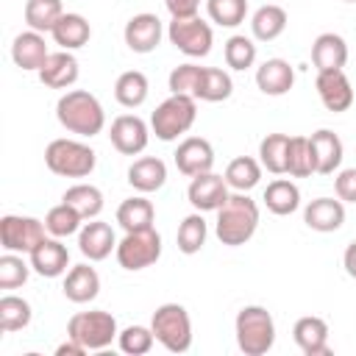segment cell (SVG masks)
<instances>
[{
    "label": "cell",
    "instance_id": "6da1fadb",
    "mask_svg": "<svg viewBox=\"0 0 356 356\" xmlns=\"http://www.w3.org/2000/svg\"><path fill=\"white\" fill-rule=\"evenodd\" d=\"M256 228H259V203L253 197H248V192L228 195V200L217 209L214 234L222 245L239 248V245L250 242Z\"/></svg>",
    "mask_w": 356,
    "mask_h": 356
},
{
    "label": "cell",
    "instance_id": "7a4b0ae2",
    "mask_svg": "<svg viewBox=\"0 0 356 356\" xmlns=\"http://www.w3.org/2000/svg\"><path fill=\"white\" fill-rule=\"evenodd\" d=\"M56 120L61 128L78 136H97L106 128V111L100 100L86 89H70L56 103Z\"/></svg>",
    "mask_w": 356,
    "mask_h": 356
},
{
    "label": "cell",
    "instance_id": "3957f363",
    "mask_svg": "<svg viewBox=\"0 0 356 356\" xmlns=\"http://www.w3.org/2000/svg\"><path fill=\"white\" fill-rule=\"evenodd\" d=\"M234 331L245 356H264L275 345V320L264 306H242L236 312Z\"/></svg>",
    "mask_w": 356,
    "mask_h": 356
},
{
    "label": "cell",
    "instance_id": "277c9868",
    "mask_svg": "<svg viewBox=\"0 0 356 356\" xmlns=\"http://www.w3.org/2000/svg\"><path fill=\"white\" fill-rule=\"evenodd\" d=\"M195 120H197V100L192 95H170L150 114V128L156 139L175 142L195 125Z\"/></svg>",
    "mask_w": 356,
    "mask_h": 356
},
{
    "label": "cell",
    "instance_id": "5b68a950",
    "mask_svg": "<svg viewBox=\"0 0 356 356\" xmlns=\"http://www.w3.org/2000/svg\"><path fill=\"white\" fill-rule=\"evenodd\" d=\"M44 164L61 178H86L97 164V153L78 139H53L44 150Z\"/></svg>",
    "mask_w": 356,
    "mask_h": 356
},
{
    "label": "cell",
    "instance_id": "8992f818",
    "mask_svg": "<svg viewBox=\"0 0 356 356\" xmlns=\"http://www.w3.org/2000/svg\"><path fill=\"white\" fill-rule=\"evenodd\" d=\"M150 328L156 342L170 353H186L192 348V320L181 303H161L150 317Z\"/></svg>",
    "mask_w": 356,
    "mask_h": 356
},
{
    "label": "cell",
    "instance_id": "52a82bcc",
    "mask_svg": "<svg viewBox=\"0 0 356 356\" xmlns=\"http://www.w3.org/2000/svg\"><path fill=\"white\" fill-rule=\"evenodd\" d=\"M67 337L78 339L86 350H103L120 337V331H117V320L111 312L92 309V312H78L70 317Z\"/></svg>",
    "mask_w": 356,
    "mask_h": 356
},
{
    "label": "cell",
    "instance_id": "ba28073f",
    "mask_svg": "<svg viewBox=\"0 0 356 356\" xmlns=\"http://www.w3.org/2000/svg\"><path fill=\"white\" fill-rule=\"evenodd\" d=\"M117 261L122 270H145L150 264L159 261L161 256V236L159 231L150 225V228H139V231H125V236L117 242V250H114Z\"/></svg>",
    "mask_w": 356,
    "mask_h": 356
},
{
    "label": "cell",
    "instance_id": "9c48e42d",
    "mask_svg": "<svg viewBox=\"0 0 356 356\" xmlns=\"http://www.w3.org/2000/svg\"><path fill=\"white\" fill-rule=\"evenodd\" d=\"M167 39L170 44H175L184 56L189 58H203L211 53L214 44V31L209 22H203L200 17H189V19H172L167 28Z\"/></svg>",
    "mask_w": 356,
    "mask_h": 356
},
{
    "label": "cell",
    "instance_id": "30bf717a",
    "mask_svg": "<svg viewBox=\"0 0 356 356\" xmlns=\"http://www.w3.org/2000/svg\"><path fill=\"white\" fill-rule=\"evenodd\" d=\"M47 228L36 217H22V214H6L0 220V245L3 250L11 253H31L42 239Z\"/></svg>",
    "mask_w": 356,
    "mask_h": 356
},
{
    "label": "cell",
    "instance_id": "8fae6325",
    "mask_svg": "<svg viewBox=\"0 0 356 356\" xmlns=\"http://www.w3.org/2000/svg\"><path fill=\"white\" fill-rule=\"evenodd\" d=\"M108 139H111V145H114L117 153H122V156H139L147 147V142H150V128L136 114H120L111 122Z\"/></svg>",
    "mask_w": 356,
    "mask_h": 356
},
{
    "label": "cell",
    "instance_id": "7c38bea8",
    "mask_svg": "<svg viewBox=\"0 0 356 356\" xmlns=\"http://www.w3.org/2000/svg\"><path fill=\"white\" fill-rule=\"evenodd\" d=\"M231 186L225 184L222 175L217 172H200L189 181V189H186V197L192 203L195 211H217L225 200H228V192Z\"/></svg>",
    "mask_w": 356,
    "mask_h": 356
},
{
    "label": "cell",
    "instance_id": "4fadbf2b",
    "mask_svg": "<svg viewBox=\"0 0 356 356\" xmlns=\"http://www.w3.org/2000/svg\"><path fill=\"white\" fill-rule=\"evenodd\" d=\"M28 261H31V267H33L36 275H42V278H58L70 267V250H67V245L58 236H44L28 253Z\"/></svg>",
    "mask_w": 356,
    "mask_h": 356
},
{
    "label": "cell",
    "instance_id": "5bb4252c",
    "mask_svg": "<svg viewBox=\"0 0 356 356\" xmlns=\"http://www.w3.org/2000/svg\"><path fill=\"white\" fill-rule=\"evenodd\" d=\"M175 167L186 178H195L200 172H211V167H214V147H211V142L203 139V136H186L175 147Z\"/></svg>",
    "mask_w": 356,
    "mask_h": 356
},
{
    "label": "cell",
    "instance_id": "9a60e30c",
    "mask_svg": "<svg viewBox=\"0 0 356 356\" xmlns=\"http://www.w3.org/2000/svg\"><path fill=\"white\" fill-rule=\"evenodd\" d=\"M78 250L83 253V259L89 261H103L111 256V250H117V236L111 231L108 222L103 220H86L78 231Z\"/></svg>",
    "mask_w": 356,
    "mask_h": 356
},
{
    "label": "cell",
    "instance_id": "2e32d148",
    "mask_svg": "<svg viewBox=\"0 0 356 356\" xmlns=\"http://www.w3.org/2000/svg\"><path fill=\"white\" fill-rule=\"evenodd\" d=\"M125 44L134 50V53H153L164 36V28H161V19L150 11H142V14H134L128 22H125Z\"/></svg>",
    "mask_w": 356,
    "mask_h": 356
},
{
    "label": "cell",
    "instance_id": "e0dca14e",
    "mask_svg": "<svg viewBox=\"0 0 356 356\" xmlns=\"http://www.w3.org/2000/svg\"><path fill=\"white\" fill-rule=\"evenodd\" d=\"M317 95H320V103L339 114V111H348L350 103H353V86L348 81V75L342 70H325V72H317Z\"/></svg>",
    "mask_w": 356,
    "mask_h": 356
},
{
    "label": "cell",
    "instance_id": "ac0fdd59",
    "mask_svg": "<svg viewBox=\"0 0 356 356\" xmlns=\"http://www.w3.org/2000/svg\"><path fill=\"white\" fill-rule=\"evenodd\" d=\"M309 145H312V156H314V172L317 175H334L342 164V156H345L342 139L334 131L320 128L309 136Z\"/></svg>",
    "mask_w": 356,
    "mask_h": 356
},
{
    "label": "cell",
    "instance_id": "d6986e66",
    "mask_svg": "<svg viewBox=\"0 0 356 356\" xmlns=\"http://www.w3.org/2000/svg\"><path fill=\"white\" fill-rule=\"evenodd\" d=\"M292 337H295V345L300 348L303 356H328L331 353V348H328V323L323 317H314V314L300 317L292 328Z\"/></svg>",
    "mask_w": 356,
    "mask_h": 356
},
{
    "label": "cell",
    "instance_id": "ffe728a7",
    "mask_svg": "<svg viewBox=\"0 0 356 356\" xmlns=\"http://www.w3.org/2000/svg\"><path fill=\"white\" fill-rule=\"evenodd\" d=\"M36 75L47 89H70L78 81V58L72 50H56L47 56Z\"/></svg>",
    "mask_w": 356,
    "mask_h": 356
},
{
    "label": "cell",
    "instance_id": "44dd1931",
    "mask_svg": "<svg viewBox=\"0 0 356 356\" xmlns=\"http://www.w3.org/2000/svg\"><path fill=\"white\" fill-rule=\"evenodd\" d=\"M50 50H47V42H44V33L39 31H25L14 39L11 44V58L19 70H28V72H39L42 64L47 61Z\"/></svg>",
    "mask_w": 356,
    "mask_h": 356
},
{
    "label": "cell",
    "instance_id": "7402d4cb",
    "mask_svg": "<svg viewBox=\"0 0 356 356\" xmlns=\"http://www.w3.org/2000/svg\"><path fill=\"white\" fill-rule=\"evenodd\" d=\"M303 222L312 231L331 234V231L342 228V222H345V203L339 197L337 200L334 197H317L303 209Z\"/></svg>",
    "mask_w": 356,
    "mask_h": 356
},
{
    "label": "cell",
    "instance_id": "603a6c76",
    "mask_svg": "<svg viewBox=\"0 0 356 356\" xmlns=\"http://www.w3.org/2000/svg\"><path fill=\"white\" fill-rule=\"evenodd\" d=\"M292 83H295V70H292V64L284 61V58H267V61H261L259 70H256V86H259L264 95H270V97L286 95V92L292 89Z\"/></svg>",
    "mask_w": 356,
    "mask_h": 356
},
{
    "label": "cell",
    "instance_id": "cb8c5ba5",
    "mask_svg": "<svg viewBox=\"0 0 356 356\" xmlns=\"http://www.w3.org/2000/svg\"><path fill=\"white\" fill-rule=\"evenodd\" d=\"M61 289H64V298L67 300H72V303H89L100 292V275L89 264H75V267L67 270Z\"/></svg>",
    "mask_w": 356,
    "mask_h": 356
},
{
    "label": "cell",
    "instance_id": "d4e9b609",
    "mask_svg": "<svg viewBox=\"0 0 356 356\" xmlns=\"http://www.w3.org/2000/svg\"><path fill=\"white\" fill-rule=\"evenodd\" d=\"M164 181H167V164L159 156H142L128 167V184L142 195L161 189Z\"/></svg>",
    "mask_w": 356,
    "mask_h": 356
},
{
    "label": "cell",
    "instance_id": "484cf974",
    "mask_svg": "<svg viewBox=\"0 0 356 356\" xmlns=\"http://www.w3.org/2000/svg\"><path fill=\"white\" fill-rule=\"evenodd\" d=\"M348 61V44L339 33H320L312 44V64L317 72L325 70H342Z\"/></svg>",
    "mask_w": 356,
    "mask_h": 356
},
{
    "label": "cell",
    "instance_id": "4316f807",
    "mask_svg": "<svg viewBox=\"0 0 356 356\" xmlns=\"http://www.w3.org/2000/svg\"><path fill=\"white\" fill-rule=\"evenodd\" d=\"M50 36H53V42H56L61 50H78V47H83V44L89 42L92 28H89V22H86V17H81V14H64V17L53 25Z\"/></svg>",
    "mask_w": 356,
    "mask_h": 356
},
{
    "label": "cell",
    "instance_id": "83f0119b",
    "mask_svg": "<svg viewBox=\"0 0 356 356\" xmlns=\"http://www.w3.org/2000/svg\"><path fill=\"white\" fill-rule=\"evenodd\" d=\"M250 31H253V39L259 42H273L278 39L284 31H286V11L275 3H267V6H259L250 17Z\"/></svg>",
    "mask_w": 356,
    "mask_h": 356
},
{
    "label": "cell",
    "instance_id": "f1b7e54d",
    "mask_svg": "<svg viewBox=\"0 0 356 356\" xmlns=\"http://www.w3.org/2000/svg\"><path fill=\"white\" fill-rule=\"evenodd\" d=\"M261 200H264V206H267L273 214L286 217V214H292V211L300 209V189H298L289 178H275V181L267 184Z\"/></svg>",
    "mask_w": 356,
    "mask_h": 356
},
{
    "label": "cell",
    "instance_id": "f546056e",
    "mask_svg": "<svg viewBox=\"0 0 356 356\" xmlns=\"http://www.w3.org/2000/svg\"><path fill=\"white\" fill-rule=\"evenodd\" d=\"M234 92V81L225 70L220 67H203L200 70V81H197V89H195V100H203V103H220V100H228Z\"/></svg>",
    "mask_w": 356,
    "mask_h": 356
},
{
    "label": "cell",
    "instance_id": "4dcf8cb0",
    "mask_svg": "<svg viewBox=\"0 0 356 356\" xmlns=\"http://www.w3.org/2000/svg\"><path fill=\"white\" fill-rule=\"evenodd\" d=\"M261 161L259 159H253V156H236V159H231L228 161V167H225V184L234 189V192H250L256 184H259V178H261Z\"/></svg>",
    "mask_w": 356,
    "mask_h": 356
},
{
    "label": "cell",
    "instance_id": "1f68e13d",
    "mask_svg": "<svg viewBox=\"0 0 356 356\" xmlns=\"http://www.w3.org/2000/svg\"><path fill=\"white\" fill-rule=\"evenodd\" d=\"M147 92H150V83H147V75L139 72V70H128L117 78L114 83V97L120 106L125 108H139L145 100H147Z\"/></svg>",
    "mask_w": 356,
    "mask_h": 356
},
{
    "label": "cell",
    "instance_id": "d6a6232c",
    "mask_svg": "<svg viewBox=\"0 0 356 356\" xmlns=\"http://www.w3.org/2000/svg\"><path fill=\"white\" fill-rule=\"evenodd\" d=\"M153 217H156V209L147 197L142 195H134L128 200L120 203L117 209V222L122 225V231H139V228H150L153 225Z\"/></svg>",
    "mask_w": 356,
    "mask_h": 356
},
{
    "label": "cell",
    "instance_id": "836d02e7",
    "mask_svg": "<svg viewBox=\"0 0 356 356\" xmlns=\"http://www.w3.org/2000/svg\"><path fill=\"white\" fill-rule=\"evenodd\" d=\"M64 203H70L83 220H95L103 211V192L92 184H75L61 195Z\"/></svg>",
    "mask_w": 356,
    "mask_h": 356
},
{
    "label": "cell",
    "instance_id": "e575fe53",
    "mask_svg": "<svg viewBox=\"0 0 356 356\" xmlns=\"http://www.w3.org/2000/svg\"><path fill=\"white\" fill-rule=\"evenodd\" d=\"M206 236H209V225L203 220V211H195V214H189V217L181 220L178 234H175V242H178V250L181 253L195 256L206 245Z\"/></svg>",
    "mask_w": 356,
    "mask_h": 356
},
{
    "label": "cell",
    "instance_id": "d590c367",
    "mask_svg": "<svg viewBox=\"0 0 356 356\" xmlns=\"http://www.w3.org/2000/svg\"><path fill=\"white\" fill-rule=\"evenodd\" d=\"M64 17V6L61 0H28L25 3V22L31 31L39 33H50L53 25Z\"/></svg>",
    "mask_w": 356,
    "mask_h": 356
},
{
    "label": "cell",
    "instance_id": "8d00e7d4",
    "mask_svg": "<svg viewBox=\"0 0 356 356\" xmlns=\"http://www.w3.org/2000/svg\"><path fill=\"white\" fill-rule=\"evenodd\" d=\"M286 147L289 136L286 134H267L259 142V161L267 172L273 175H286Z\"/></svg>",
    "mask_w": 356,
    "mask_h": 356
},
{
    "label": "cell",
    "instance_id": "74e56055",
    "mask_svg": "<svg viewBox=\"0 0 356 356\" xmlns=\"http://www.w3.org/2000/svg\"><path fill=\"white\" fill-rule=\"evenodd\" d=\"M81 225H83V217H81L70 203H64V200H61L58 206H53V209L44 214V228H47V234H50V236H58V239H67V236L78 234Z\"/></svg>",
    "mask_w": 356,
    "mask_h": 356
},
{
    "label": "cell",
    "instance_id": "f35d334b",
    "mask_svg": "<svg viewBox=\"0 0 356 356\" xmlns=\"http://www.w3.org/2000/svg\"><path fill=\"white\" fill-rule=\"evenodd\" d=\"M33 312L31 303L19 295H3L0 298V331L11 334V331H22L31 323Z\"/></svg>",
    "mask_w": 356,
    "mask_h": 356
},
{
    "label": "cell",
    "instance_id": "ab89813d",
    "mask_svg": "<svg viewBox=\"0 0 356 356\" xmlns=\"http://www.w3.org/2000/svg\"><path fill=\"white\" fill-rule=\"evenodd\" d=\"M314 172V156L309 136H289L286 147V175L292 178H309Z\"/></svg>",
    "mask_w": 356,
    "mask_h": 356
},
{
    "label": "cell",
    "instance_id": "60d3db41",
    "mask_svg": "<svg viewBox=\"0 0 356 356\" xmlns=\"http://www.w3.org/2000/svg\"><path fill=\"white\" fill-rule=\"evenodd\" d=\"M206 11H209V19L214 25L236 28L245 22L248 0H206Z\"/></svg>",
    "mask_w": 356,
    "mask_h": 356
},
{
    "label": "cell",
    "instance_id": "b9f144b4",
    "mask_svg": "<svg viewBox=\"0 0 356 356\" xmlns=\"http://www.w3.org/2000/svg\"><path fill=\"white\" fill-rule=\"evenodd\" d=\"M31 261L22 259V253H11L6 250V256H0V289H17L28 281L31 275Z\"/></svg>",
    "mask_w": 356,
    "mask_h": 356
},
{
    "label": "cell",
    "instance_id": "7bdbcfd3",
    "mask_svg": "<svg viewBox=\"0 0 356 356\" xmlns=\"http://www.w3.org/2000/svg\"><path fill=\"white\" fill-rule=\"evenodd\" d=\"M225 64L231 67V70H248V67H253L256 64V44H253V39H248L245 33H234L228 42H225Z\"/></svg>",
    "mask_w": 356,
    "mask_h": 356
},
{
    "label": "cell",
    "instance_id": "ee69618b",
    "mask_svg": "<svg viewBox=\"0 0 356 356\" xmlns=\"http://www.w3.org/2000/svg\"><path fill=\"white\" fill-rule=\"evenodd\" d=\"M153 342H156V334H153V328H145V325H128L117 337L120 350L128 353V356H145V353H150Z\"/></svg>",
    "mask_w": 356,
    "mask_h": 356
},
{
    "label": "cell",
    "instance_id": "f6af8a7d",
    "mask_svg": "<svg viewBox=\"0 0 356 356\" xmlns=\"http://www.w3.org/2000/svg\"><path fill=\"white\" fill-rule=\"evenodd\" d=\"M200 70L197 64H178L172 72H170V95H192L195 97V89H197V81H200Z\"/></svg>",
    "mask_w": 356,
    "mask_h": 356
},
{
    "label": "cell",
    "instance_id": "bcb514c9",
    "mask_svg": "<svg viewBox=\"0 0 356 356\" xmlns=\"http://www.w3.org/2000/svg\"><path fill=\"white\" fill-rule=\"evenodd\" d=\"M334 189L342 203H356V167L339 170L334 178Z\"/></svg>",
    "mask_w": 356,
    "mask_h": 356
},
{
    "label": "cell",
    "instance_id": "7dc6e473",
    "mask_svg": "<svg viewBox=\"0 0 356 356\" xmlns=\"http://www.w3.org/2000/svg\"><path fill=\"white\" fill-rule=\"evenodd\" d=\"M164 6L172 19H189V17H197L200 0H164Z\"/></svg>",
    "mask_w": 356,
    "mask_h": 356
},
{
    "label": "cell",
    "instance_id": "c3c4849f",
    "mask_svg": "<svg viewBox=\"0 0 356 356\" xmlns=\"http://www.w3.org/2000/svg\"><path fill=\"white\" fill-rule=\"evenodd\" d=\"M83 353H86V348L72 337H67V342H61L56 348V356H83Z\"/></svg>",
    "mask_w": 356,
    "mask_h": 356
},
{
    "label": "cell",
    "instance_id": "681fc988",
    "mask_svg": "<svg viewBox=\"0 0 356 356\" xmlns=\"http://www.w3.org/2000/svg\"><path fill=\"white\" fill-rule=\"evenodd\" d=\"M342 267H345V273L356 281V242H350V245L345 248V253H342Z\"/></svg>",
    "mask_w": 356,
    "mask_h": 356
},
{
    "label": "cell",
    "instance_id": "f907efd6",
    "mask_svg": "<svg viewBox=\"0 0 356 356\" xmlns=\"http://www.w3.org/2000/svg\"><path fill=\"white\" fill-rule=\"evenodd\" d=\"M345 3H356V0H345Z\"/></svg>",
    "mask_w": 356,
    "mask_h": 356
}]
</instances>
